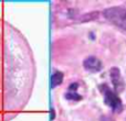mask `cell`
<instances>
[{"label": "cell", "instance_id": "cell-4", "mask_svg": "<svg viewBox=\"0 0 126 121\" xmlns=\"http://www.w3.org/2000/svg\"><path fill=\"white\" fill-rule=\"evenodd\" d=\"M111 76H112V79H113V84L118 90H121V86L118 85L120 83L121 85L123 86V82L121 79V75H120V72H118L117 68H112V72H111Z\"/></svg>", "mask_w": 126, "mask_h": 121}, {"label": "cell", "instance_id": "cell-2", "mask_svg": "<svg viewBox=\"0 0 126 121\" xmlns=\"http://www.w3.org/2000/svg\"><path fill=\"white\" fill-rule=\"evenodd\" d=\"M103 91H104V97H105L104 101H105V104H106L107 106L111 107V109L113 111H115V112H120V111L122 110L123 106H122V101H121V99L116 96V94L113 93L107 86H104Z\"/></svg>", "mask_w": 126, "mask_h": 121}, {"label": "cell", "instance_id": "cell-1", "mask_svg": "<svg viewBox=\"0 0 126 121\" xmlns=\"http://www.w3.org/2000/svg\"><path fill=\"white\" fill-rule=\"evenodd\" d=\"M105 17L120 28L126 30V10L122 8H111L105 10Z\"/></svg>", "mask_w": 126, "mask_h": 121}, {"label": "cell", "instance_id": "cell-7", "mask_svg": "<svg viewBox=\"0 0 126 121\" xmlns=\"http://www.w3.org/2000/svg\"><path fill=\"white\" fill-rule=\"evenodd\" d=\"M70 90H72V91H75L76 90V88H78V84L76 83H74V84H72V85H70Z\"/></svg>", "mask_w": 126, "mask_h": 121}, {"label": "cell", "instance_id": "cell-5", "mask_svg": "<svg viewBox=\"0 0 126 121\" xmlns=\"http://www.w3.org/2000/svg\"><path fill=\"white\" fill-rule=\"evenodd\" d=\"M51 85H52V87L54 88V87L59 86L60 84L63 82V74L61 72H55L54 74L52 75V78H51Z\"/></svg>", "mask_w": 126, "mask_h": 121}, {"label": "cell", "instance_id": "cell-3", "mask_svg": "<svg viewBox=\"0 0 126 121\" xmlns=\"http://www.w3.org/2000/svg\"><path fill=\"white\" fill-rule=\"evenodd\" d=\"M83 66H84L85 69L90 72H100L101 68H102V63L98 59L94 56H90L87 59L84 60L83 62Z\"/></svg>", "mask_w": 126, "mask_h": 121}, {"label": "cell", "instance_id": "cell-6", "mask_svg": "<svg viewBox=\"0 0 126 121\" xmlns=\"http://www.w3.org/2000/svg\"><path fill=\"white\" fill-rule=\"evenodd\" d=\"M65 97H66V99H72V100H81L82 99V97H81L80 95H78V94H75V93L66 94Z\"/></svg>", "mask_w": 126, "mask_h": 121}]
</instances>
